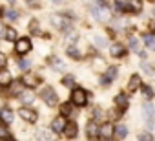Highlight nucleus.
<instances>
[{
	"label": "nucleus",
	"mask_w": 155,
	"mask_h": 141,
	"mask_svg": "<svg viewBox=\"0 0 155 141\" xmlns=\"http://www.w3.org/2000/svg\"><path fill=\"white\" fill-rule=\"evenodd\" d=\"M51 2H55V4H60V2H62V0H51Z\"/></svg>",
	"instance_id": "38"
},
{
	"label": "nucleus",
	"mask_w": 155,
	"mask_h": 141,
	"mask_svg": "<svg viewBox=\"0 0 155 141\" xmlns=\"http://www.w3.org/2000/svg\"><path fill=\"white\" fill-rule=\"evenodd\" d=\"M18 66H20V68H22V70H28V68H29V66H31V62H29V60H28V59H22V60H20V62H18Z\"/></svg>",
	"instance_id": "32"
},
{
	"label": "nucleus",
	"mask_w": 155,
	"mask_h": 141,
	"mask_svg": "<svg viewBox=\"0 0 155 141\" xmlns=\"http://www.w3.org/2000/svg\"><path fill=\"white\" fill-rule=\"evenodd\" d=\"M142 94H144L146 99H151V97H153V90H151V86H142Z\"/></svg>",
	"instance_id": "27"
},
{
	"label": "nucleus",
	"mask_w": 155,
	"mask_h": 141,
	"mask_svg": "<svg viewBox=\"0 0 155 141\" xmlns=\"http://www.w3.org/2000/svg\"><path fill=\"white\" fill-rule=\"evenodd\" d=\"M95 42H97L99 46H104V39H101V37H95Z\"/></svg>",
	"instance_id": "37"
},
{
	"label": "nucleus",
	"mask_w": 155,
	"mask_h": 141,
	"mask_svg": "<svg viewBox=\"0 0 155 141\" xmlns=\"http://www.w3.org/2000/svg\"><path fill=\"white\" fill-rule=\"evenodd\" d=\"M113 134H115V126L111 123H104L102 126H99V136L102 139H111Z\"/></svg>",
	"instance_id": "7"
},
{
	"label": "nucleus",
	"mask_w": 155,
	"mask_h": 141,
	"mask_svg": "<svg viewBox=\"0 0 155 141\" xmlns=\"http://www.w3.org/2000/svg\"><path fill=\"white\" fill-rule=\"evenodd\" d=\"M8 64V59H6V55L4 53H0V68H4Z\"/></svg>",
	"instance_id": "36"
},
{
	"label": "nucleus",
	"mask_w": 155,
	"mask_h": 141,
	"mask_svg": "<svg viewBox=\"0 0 155 141\" xmlns=\"http://www.w3.org/2000/svg\"><path fill=\"white\" fill-rule=\"evenodd\" d=\"M142 112H144V119H146L148 128H153V125H155V108H153V105L151 103H144Z\"/></svg>",
	"instance_id": "4"
},
{
	"label": "nucleus",
	"mask_w": 155,
	"mask_h": 141,
	"mask_svg": "<svg viewBox=\"0 0 155 141\" xmlns=\"http://www.w3.org/2000/svg\"><path fill=\"white\" fill-rule=\"evenodd\" d=\"M88 103V94L84 88H75L71 92V105H77V106H84Z\"/></svg>",
	"instance_id": "1"
},
{
	"label": "nucleus",
	"mask_w": 155,
	"mask_h": 141,
	"mask_svg": "<svg viewBox=\"0 0 155 141\" xmlns=\"http://www.w3.org/2000/svg\"><path fill=\"white\" fill-rule=\"evenodd\" d=\"M49 62H51L55 68H64V64H62L60 60H55V57H51V59H49Z\"/></svg>",
	"instance_id": "33"
},
{
	"label": "nucleus",
	"mask_w": 155,
	"mask_h": 141,
	"mask_svg": "<svg viewBox=\"0 0 155 141\" xmlns=\"http://www.w3.org/2000/svg\"><path fill=\"white\" fill-rule=\"evenodd\" d=\"M9 141H15V139H9Z\"/></svg>",
	"instance_id": "40"
},
{
	"label": "nucleus",
	"mask_w": 155,
	"mask_h": 141,
	"mask_svg": "<svg viewBox=\"0 0 155 141\" xmlns=\"http://www.w3.org/2000/svg\"><path fill=\"white\" fill-rule=\"evenodd\" d=\"M64 126H66V121H64V117H57V119H53V121H51V130H53L55 134H58V132H64Z\"/></svg>",
	"instance_id": "11"
},
{
	"label": "nucleus",
	"mask_w": 155,
	"mask_h": 141,
	"mask_svg": "<svg viewBox=\"0 0 155 141\" xmlns=\"http://www.w3.org/2000/svg\"><path fill=\"white\" fill-rule=\"evenodd\" d=\"M20 99H22V103H31V101L35 99V94L29 92V90H26V92L20 94Z\"/></svg>",
	"instance_id": "21"
},
{
	"label": "nucleus",
	"mask_w": 155,
	"mask_h": 141,
	"mask_svg": "<svg viewBox=\"0 0 155 141\" xmlns=\"http://www.w3.org/2000/svg\"><path fill=\"white\" fill-rule=\"evenodd\" d=\"M0 13H2V9H0Z\"/></svg>",
	"instance_id": "41"
},
{
	"label": "nucleus",
	"mask_w": 155,
	"mask_h": 141,
	"mask_svg": "<svg viewBox=\"0 0 155 141\" xmlns=\"http://www.w3.org/2000/svg\"><path fill=\"white\" fill-rule=\"evenodd\" d=\"M153 15H155V8H153Z\"/></svg>",
	"instance_id": "39"
},
{
	"label": "nucleus",
	"mask_w": 155,
	"mask_h": 141,
	"mask_svg": "<svg viewBox=\"0 0 155 141\" xmlns=\"http://www.w3.org/2000/svg\"><path fill=\"white\" fill-rule=\"evenodd\" d=\"M144 42H146V46H148L150 50H155V37H153V35H146V37H144Z\"/></svg>",
	"instance_id": "25"
},
{
	"label": "nucleus",
	"mask_w": 155,
	"mask_h": 141,
	"mask_svg": "<svg viewBox=\"0 0 155 141\" xmlns=\"http://www.w3.org/2000/svg\"><path fill=\"white\" fill-rule=\"evenodd\" d=\"M0 139H8L9 141V130L4 125H0Z\"/></svg>",
	"instance_id": "26"
},
{
	"label": "nucleus",
	"mask_w": 155,
	"mask_h": 141,
	"mask_svg": "<svg viewBox=\"0 0 155 141\" xmlns=\"http://www.w3.org/2000/svg\"><path fill=\"white\" fill-rule=\"evenodd\" d=\"M69 110H71V106H69V105H62V106H60V112H62L64 115H68V114H69Z\"/></svg>",
	"instance_id": "35"
},
{
	"label": "nucleus",
	"mask_w": 155,
	"mask_h": 141,
	"mask_svg": "<svg viewBox=\"0 0 155 141\" xmlns=\"http://www.w3.org/2000/svg\"><path fill=\"white\" fill-rule=\"evenodd\" d=\"M139 141H153V136H151V132H142V134L139 136Z\"/></svg>",
	"instance_id": "28"
},
{
	"label": "nucleus",
	"mask_w": 155,
	"mask_h": 141,
	"mask_svg": "<svg viewBox=\"0 0 155 141\" xmlns=\"http://www.w3.org/2000/svg\"><path fill=\"white\" fill-rule=\"evenodd\" d=\"M110 53H111L113 57H122L126 51H124V46H122V44H113V46L110 48Z\"/></svg>",
	"instance_id": "18"
},
{
	"label": "nucleus",
	"mask_w": 155,
	"mask_h": 141,
	"mask_svg": "<svg viewBox=\"0 0 155 141\" xmlns=\"http://www.w3.org/2000/svg\"><path fill=\"white\" fill-rule=\"evenodd\" d=\"M77 132H79V126H77V123H75V121L66 123V126H64V134H66L68 137H75V136H77Z\"/></svg>",
	"instance_id": "10"
},
{
	"label": "nucleus",
	"mask_w": 155,
	"mask_h": 141,
	"mask_svg": "<svg viewBox=\"0 0 155 141\" xmlns=\"http://www.w3.org/2000/svg\"><path fill=\"white\" fill-rule=\"evenodd\" d=\"M13 117H15L13 110H9V108H2V110H0V121H2V123H11Z\"/></svg>",
	"instance_id": "14"
},
{
	"label": "nucleus",
	"mask_w": 155,
	"mask_h": 141,
	"mask_svg": "<svg viewBox=\"0 0 155 141\" xmlns=\"http://www.w3.org/2000/svg\"><path fill=\"white\" fill-rule=\"evenodd\" d=\"M18 115H20L24 121H29V123H37V119H38L37 112H35V110H29V108H20V110H18Z\"/></svg>",
	"instance_id": "8"
},
{
	"label": "nucleus",
	"mask_w": 155,
	"mask_h": 141,
	"mask_svg": "<svg viewBox=\"0 0 155 141\" xmlns=\"http://www.w3.org/2000/svg\"><path fill=\"white\" fill-rule=\"evenodd\" d=\"M68 55L69 57H75V59H81V53H79V50H77V48H68Z\"/></svg>",
	"instance_id": "29"
},
{
	"label": "nucleus",
	"mask_w": 155,
	"mask_h": 141,
	"mask_svg": "<svg viewBox=\"0 0 155 141\" xmlns=\"http://www.w3.org/2000/svg\"><path fill=\"white\" fill-rule=\"evenodd\" d=\"M104 77H106L108 81H111V79H115V77H117V68H115V66H110V68H108V72H106V75H104Z\"/></svg>",
	"instance_id": "23"
},
{
	"label": "nucleus",
	"mask_w": 155,
	"mask_h": 141,
	"mask_svg": "<svg viewBox=\"0 0 155 141\" xmlns=\"http://www.w3.org/2000/svg\"><path fill=\"white\" fill-rule=\"evenodd\" d=\"M73 81H75V77H73V75H66V77L62 79V84H66V86H71V84H73Z\"/></svg>",
	"instance_id": "30"
},
{
	"label": "nucleus",
	"mask_w": 155,
	"mask_h": 141,
	"mask_svg": "<svg viewBox=\"0 0 155 141\" xmlns=\"http://www.w3.org/2000/svg\"><path fill=\"white\" fill-rule=\"evenodd\" d=\"M115 105L119 106V110H122V112H124V110L128 108V97H126L124 94H119V95L115 97Z\"/></svg>",
	"instance_id": "15"
},
{
	"label": "nucleus",
	"mask_w": 155,
	"mask_h": 141,
	"mask_svg": "<svg viewBox=\"0 0 155 141\" xmlns=\"http://www.w3.org/2000/svg\"><path fill=\"white\" fill-rule=\"evenodd\" d=\"M140 66H142V70H144V72H148V74H150V75H151V74H153V68H151V66H150V64H146V62H142V64H140Z\"/></svg>",
	"instance_id": "34"
},
{
	"label": "nucleus",
	"mask_w": 155,
	"mask_h": 141,
	"mask_svg": "<svg viewBox=\"0 0 155 141\" xmlns=\"http://www.w3.org/2000/svg\"><path fill=\"white\" fill-rule=\"evenodd\" d=\"M42 99H44V103H48L49 106L58 105V95H57V94H55V90H53V88H49V86H46V88L42 90Z\"/></svg>",
	"instance_id": "5"
},
{
	"label": "nucleus",
	"mask_w": 155,
	"mask_h": 141,
	"mask_svg": "<svg viewBox=\"0 0 155 141\" xmlns=\"http://www.w3.org/2000/svg\"><path fill=\"white\" fill-rule=\"evenodd\" d=\"M115 136H117L119 139H124V137L128 136V126H126V125H117V126H115Z\"/></svg>",
	"instance_id": "19"
},
{
	"label": "nucleus",
	"mask_w": 155,
	"mask_h": 141,
	"mask_svg": "<svg viewBox=\"0 0 155 141\" xmlns=\"http://www.w3.org/2000/svg\"><path fill=\"white\" fill-rule=\"evenodd\" d=\"M6 39L13 42V40L17 39V29H13V28H6Z\"/></svg>",
	"instance_id": "24"
},
{
	"label": "nucleus",
	"mask_w": 155,
	"mask_h": 141,
	"mask_svg": "<svg viewBox=\"0 0 155 141\" xmlns=\"http://www.w3.org/2000/svg\"><path fill=\"white\" fill-rule=\"evenodd\" d=\"M128 88H130V92H135V90L142 88V79L139 75H131L130 81H128Z\"/></svg>",
	"instance_id": "9"
},
{
	"label": "nucleus",
	"mask_w": 155,
	"mask_h": 141,
	"mask_svg": "<svg viewBox=\"0 0 155 141\" xmlns=\"http://www.w3.org/2000/svg\"><path fill=\"white\" fill-rule=\"evenodd\" d=\"M29 50H31V40H29V39L22 37V39H18V40L15 42V51H17L18 55H24V53H28Z\"/></svg>",
	"instance_id": "6"
},
{
	"label": "nucleus",
	"mask_w": 155,
	"mask_h": 141,
	"mask_svg": "<svg viewBox=\"0 0 155 141\" xmlns=\"http://www.w3.org/2000/svg\"><path fill=\"white\" fill-rule=\"evenodd\" d=\"M51 24L62 31H69L71 29V20L69 19H64L60 15H51Z\"/></svg>",
	"instance_id": "3"
},
{
	"label": "nucleus",
	"mask_w": 155,
	"mask_h": 141,
	"mask_svg": "<svg viewBox=\"0 0 155 141\" xmlns=\"http://www.w3.org/2000/svg\"><path fill=\"white\" fill-rule=\"evenodd\" d=\"M140 9H142V2H140V0H130V2H128V11L140 13Z\"/></svg>",
	"instance_id": "17"
},
{
	"label": "nucleus",
	"mask_w": 155,
	"mask_h": 141,
	"mask_svg": "<svg viewBox=\"0 0 155 141\" xmlns=\"http://www.w3.org/2000/svg\"><path fill=\"white\" fill-rule=\"evenodd\" d=\"M9 83H11V74H9V72H6V70H4V72H0V84L8 86Z\"/></svg>",
	"instance_id": "20"
},
{
	"label": "nucleus",
	"mask_w": 155,
	"mask_h": 141,
	"mask_svg": "<svg viewBox=\"0 0 155 141\" xmlns=\"http://www.w3.org/2000/svg\"><path fill=\"white\" fill-rule=\"evenodd\" d=\"M6 17H8L9 20H17V19H18V13H17V11H13V9H9V11L6 13Z\"/></svg>",
	"instance_id": "31"
},
{
	"label": "nucleus",
	"mask_w": 155,
	"mask_h": 141,
	"mask_svg": "<svg viewBox=\"0 0 155 141\" xmlns=\"http://www.w3.org/2000/svg\"><path fill=\"white\" fill-rule=\"evenodd\" d=\"M22 83H24V84H28L29 88H33V86H37V84L40 83V79H38L37 75H31V74H26V75L22 77Z\"/></svg>",
	"instance_id": "13"
},
{
	"label": "nucleus",
	"mask_w": 155,
	"mask_h": 141,
	"mask_svg": "<svg viewBox=\"0 0 155 141\" xmlns=\"http://www.w3.org/2000/svg\"><path fill=\"white\" fill-rule=\"evenodd\" d=\"M86 134H88L90 137H95V136H99V125H97L95 121H90V123L86 125Z\"/></svg>",
	"instance_id": "16"
},
{
	"label": "nucleus",
	"mask_w": 155,
	"mask_h": 141,
	"mask_svg": "<svg viewBox=\"0 0 155 141\" xmlns=\"http://www.w3.org/2000/svg\"><path fill=\"white\" fill-rule=\"evenodd\" d=\"M38 137L42 141H57L58 139V134H55L53 130H40L38 132Z\"/></svg>",
	"instance_id": "12"
},
{
	"label": "nucleus",
	"mask_w": 155,
	"mask_h": 141,
	"mask_svg": "<svg viewBox=\"0 0 155 141\" xmlns=\"http://www.w3.org/2000/svg\"><path fill=\"white\" fill-rule=\"evenodd\" d=\"M130 46H131V50H133V51H137V53L140 51V42H139V39H137V37H131V39H130Z\"/></svg>",
	"instance_id": "22"
},
{
	"label": "nucleus",
	"mask_w": 155,
	"mask_h": 141,
	"mask_svg": "<svg viewBox=\"0 0 155 141\" xmlns=\"http://www.w3.org/2000/svg\"><path fill=\"white\" fill-rule=\"evenodd\" d=\"M90 9H91V13L95 15V19H97V20H101V22L110 20V11H108V8H106V6H97V4H91V6H90Z\"/></svg>",
	"instance_id": "2"
}]
</instances>
